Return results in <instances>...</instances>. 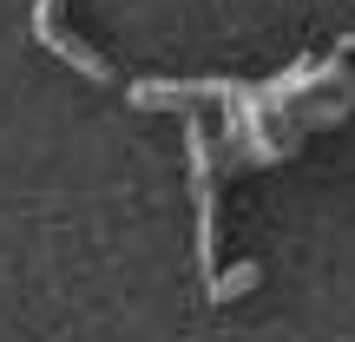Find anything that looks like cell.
<instances>
[{"label": "cell", "mask_w": 355, "mask_h": 342, "mask_svg": "<svg viewBox=\"0 0 355 342\" xmlns=\"http://www.w3.org/2000/svg\"><path fill=\"white\" fill-rule=\"evenodd\" d=\"M243 283H257V264H237V270H230V277H224V283H217V290H211V296H217V303H230V296H237V290H243Z\"/></svg>", "instance_id": "obj_1"}]
</instances>
